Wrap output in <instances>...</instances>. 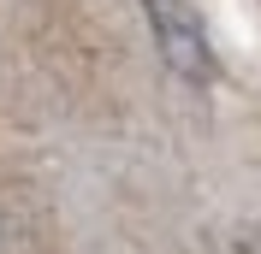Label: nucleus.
<instances>
[{"label": "nucleus", "instance_id": "f257e3e1", "mask_svg": "<svg viewBox=\"0 0 261 254\" xmlns=\"http://www.w3.org/2000/svg\"><path fill=\"white\" fill-rule=\"evenodd\" d=\"M143 12H148V30H154L161 59L178 77H190V83L214 77V53H208V36H202V18H196L190 0H143Z\"/></svg>", "mask_w": 261, "mask_h": 254}]
</instances>
